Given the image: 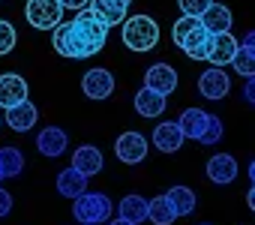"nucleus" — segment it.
Returning a JSON list of instances; mask_svg holds the SVG:
<instances>
[{
	"label": "nucleus",
	"mask_w": 255,
	"mask_h": 225,
	"mask_svg": "<svg viewBox=\"0 0 255 225\" xmlns=\"http://www.w3.org/2000/svg\"><path fill=\"white\" fill-rule=\"evenodd\" d=\"M108 39V27L90 12V9H81L69 24H57L54 27V36H51V45L60 57H72V60H87L93 54L102 51Z\"/></svg>",
	"instance_id": "f257e3e1"
},
{
	"label": "nucleus",
	"mask_w": 255,
	"mask_h": 225,
	"mask_svg": "<svg viewBox=\"0 0 255 225\" xmlns=\"http://www.w3.org/2000/svg\"><path fill=\"white\" fill-rule=\"evenodd\" d=\"M171 39L174 45L189 57V60H207V39L210 33L204 30V24L192 15H180L174 21V30H171Z\"/></svg>",
	"instance_id": "f03ea898"
},
{
	"label": "nucleus",
	"mask_w": 255,
	"mask_h": 225,
	"mask_svg": "<svg viewBox=\"0 0 255 225\" xmlns=\"http://www.w3.org/2000/svg\"><path fill=\"white\" fill-rule=\"evenodd\" d=\"M159 42V24L150 15H126L123 21V45L129 51H150Z\"/></svg>",
	"instance_id": "7ed1b4c3"
},
{
	"label": "nucleus",
	"mask_w": 255,
	"mask_h": 225,
	"mask_svg": "<svg viewBox=\"0 0 255 225\" xmlns=\"http://www.w3.org/2000/svg\"><path fill=\"white\" fill-rule=\"evenodd\" d=\"M72 213L81 225H99V222H108L111 216V198L105 192H81L78 198H72Z\"/></svg>",
	"instance_id": "20e7f679"
},
{
	"label": "nucleus",
	"mask_w": 255,
	"mask_h": 225,
	"mask_svg": "<svg viewBox=\"0 0 255 225\" xmlns=\"http://www.w3.org/2000/svg\"><path fill=\"white\" fill-rule=\"evenodd\" d=\"M27 24L36 30H54L63 21V3L60 0H27L24 6Z\"/></svg>",
	"instance_id": "39448f33"
},
{
	"label": "nucleus",
	"mask_w": 255,
	"mask_h": 225,
	"mask_svg": "<svg viewBox=\"0 0 255 225\" xmlns=\"http://www.w3.org/2000/svg\"><path fill=\"white\" fill-rule=\"evenodd\" d=\"M147 150H150L147 138L141 132H132V129L123 132V135H117V141H114V156L123 165H138V162H144Z\"/></svg>",
	"instance_id": "423d86ee"
},
{
	"label": "nucleus",
	"mask_w": 255,
	"mask_h": 225,
	"mask_svg": "<svg viewBox=\"0 0 255 225\" xmlns=\"http://www.w3.org/2000/svg\"><path fill=\"white\" fill-rule=\"evenodd\" d=\"M228 90H231V78H228V72L222 66H210V69H204L198 75V93L204 99H210V102L225 99Z\"/></svg>",
	"instance_id": "0eeeda50"
},
{
	"label": "nucleus",
	"mask_w": 255,
	"mask_h": 225,
	"mask_svg": "<svg viewBox=\"0 0 255 225\" xmlns=\"http://www.w3.org/2000/svg\"><path fill=\"white\" fill-rule=\"evenodd\" d=\"M81 90H84V96H87V99L102 102V99H108V96H111V90H114V75H111L108 69H102V66L87 69V72H84V78H81Z\"/></svg>",
	"instance_id": "6e6552de"
},
{
	"label": "nucleus",
	"mask_w": 255,
	"mask_h": 225,
	"mask_svg": "<svg viewBox=\"0 0 255 225\" xmlns=\"http://www.w3.org/2000/svg\"><path fill=\"white\" fill-rule=\"evenodd\" d=\"M237 54V39L225 30V33H210L207 39V60L210 66H228Z\"/></svg>",
	"instance_id": "1a4fd4ad"
},
{
	"label": "nucleus",
	"mask_w": 255,
	"mask_h": 225,
	"mask_svg": "<svg viewBox=\"0 0 255 225\" xmlns=\"http://www.w3.org/2000/svg\"><path fill=\"white\" fill-rule=\"evenodd\" d=\"M144 87H147V90H156V93H162V96H171V93L177 90V72H174V66H168V63H153V66L144 72Z\"/></svg>",
	"instance_id": "9d476101"
},
{
	"label": "nucleus",
	"mask_w": 255,
	"mask_h": 225,
	"mask_svg": "<svg viewBox=\"0 0 255 225\" xmlns=\"http://www.w3.org/2000/svg\"><path fill=\"white\" fill-rule=\"evenodd\" d=\"M90 12L105 24V27H117L126 21V12H129V3L123 0H90Z\"/></svg>",
	"instance_id": "9b49d317"
},
{
	"label": "nucleus",
	"mask_w": 255,
	"mask_h": 225,
	"mask_svg": "<svg viewBox=\"0 0 255 225\" xmlns=\"http://www.w3.org/2000/svg\"><path fill=\"white\" fill-rule=\"evenodd\" d=\"M66 147H69V135H66L60 126H45V129L36 135V150H39L42 156H48V159L63 156Z\"/></svg>",
	"instance_id": "f8f14e48"
},
{
	"label": "nucleus",
	"mask_w": 255,
	"mask_h": 225,
	"mask_svg": "<svg viewBox=\"0 0 255 225\" xmlns=\"http://www.w3.org/2000/svg\"><path fill=\"white\" fill-rule=\"evenodd\" d=\"M207 177L219 186H228L237 180V159L231 153H213L207 159Z\"/></svg>",
	"instance_id": "ddd939ff"
},
{
	"label": "nucleus",
	"mask_w": 255,
	"mask_h": 225,
	"mask_svg": "<svg viewBox=\"0 0 255 225\" xmlns=\"http://www.w3.org/2000/svg\"><path fill=\"white\" fill-rule=\"evenodd\" d=\"M24 99H27V81L18 72H3L0 75V105L12 108V105H18Z\"/></svg>",
	"instance_id": "4468645a"
},
{
	"label": "nucleus",
	"mask_w": 255,
	"mask_h": 225,
	"mask_svg": "<svg viewBox=\"0 0 255 225\" xmlns=\"http://www.w3.org/2000/svg\"><path fill=\"white\" fill-rule=\"evenodd\" d=\"M3 120H6V123H9V129H15V132H27V129H33V126H36L39 111H36V105H33L30 99H24V102H18V105L6 108V117H3Z\"/></svg>",
	"instance_id": "2eb2a0df"
},
{
	"label": "nucleus",
	"mask_w": 255,
	"mask_h": 225,
	"mask_svg": "<svg viewBox=\"0 0 255 225\" xmlns=\"http://www.w3.org/2000/svg\"><path fill=\"white\" fill-rule=\"evenodd\" d=\"M183 132H180V126H177V120H165V123H159L156 129H153V144H156V150H162V153H177L180 147H183Z\"/></svg>",
	"instance_id": "dca6fc26"
},
{
	"label": "nucleus",
	"mask_w": 255,
	"mask_h": 225,
	"mask_svg": "<svg viewBox=\"0 0 255 225\" xmlns=\"http://www.w3.org/2000/svg\"><path fill=\"white\" fill-rule=\"evenodd\" d=\"M102 165H105V159H102V150H99V147H93V144H81V147H75V153H72V168H78L84 177L99 174Z\"/></svg>",
	"instance_id": "f3484780"
},
{
	"label": "nucleus",
	"mask_w": 255,
	"mask_h": 225,
	"mask_svg": "<svg viewBox=\"0 0 255 225\" xmlns=\"http://www.w3.org/2000/svg\"><path fill=\"white\" fill-rule=\"evenodd\" d=\"M165 105H168V96H162L156 90L141 87L135 93V111H138L141 117H162L165 114Z\"/></svg>",
	"instance_id": "a211bd4d"
},
{
	"label": "nucleus",
	"mask_w": 255,
	"mask_h": 225,
	"mask_svg": "<svg viewBox=\"0 0 255 225\" xmlns=\"http://www.w3.org/2000/svg\"><path fill=\"white\" fill-rule=\"evenodd\" d=\"M201 24H204V30L207 33H225L228 27H231V9L228 6H222V3H210L204 12H201V18H198Z\"/></svg>",
	"instance_id": "6ab92c4d"
},
{
	"label": "nucleus",
	"mask_w": 255,
	"mask_h": 225,
	"mask_svg": "<svg viewBox=\"0 0 255 225\" xmlns=\"http://www.w3.org/2000/svg\"><path fill=\"white\" fill-rule=\"evenodd\" d=\"M207 111L204 108H186L183 114H180V120H177V126H180V132H183V138H192V141H198V135L204 132V126H207Z\"/></svg>",
	"instance_id": "aec40b11"
},
{
	"label": "nucleus",
	"mask_w": 255,
	"mask_h": 225,
	"mask_svg": "<svg viewBox=\"0 0 255 225\" xmlns=\"http://www.w3.org/2000/svg\"><path fill=\"white\" fill-rule=\"evenodd\" d=\"M87 189V177L78 171V168H63L57 174V192L63 198H78L81 192Z\"/></svg>",
	"instance_id": "412c9836"
},
{
	"label": "nucleus",
	"mask_w": 255,
	"mask_h": 225,
	"mask_svg": "<svg viewBox=\"0 0 255 225\" xmlns=\"http://www.w3.org/2000/svg\"><path fill=\"white\" fill-rule=\"evenodd\" d=\"M147 219H150L153 225H171V222L177 219V213H174L168 195H156V198L147 201Z\"/></svg>",
	"instance_id": "4be33fe9"
},
{
	"label": "nucleus",
	"mask_w": 255,
	"mask_h": 225,
	"mask_svg": "<svg viewBox=\"0 0 255 225\" xmlns=\"http://www.w3.org/2000/svg\"><path fill=\"white\" fill-rule=\"evenodd\" d=\"M117 213L123 216V219H129V222H144L147 219V198H141V195H126L120 204H117Z\"/></svg>",
	"instance_id": "5701e85b"
},
{
	"label": "nucleus",
	"mask_w": 255,
	"mask_h": 225,
	"mask_svg": "<svg viewBox=\"0 0 255 225\" xmlns=\"http://www.w3.org/2000/svg\"><path fill=\"white\" fill-rule=\"evenodd\" d=\"M24 171V153L18 147H0V174L6 177H18Z\"/></svg>",
	"instance_id": "b1692460"
},
{
	"label": "nucleus",
	"mask_w": 255,
	"mask_h": 225,
	"mask_svg": "<svg viewBox=\"0 0 255 225\" xmlns=\"http://www.w3.org/2000/svg\"><path fill=\"white\" fill-rule=\"evenodd\" d=\"M168 201H171V207H174V213L177 216H189L192 210H195V192L189 189V186H171L168 189Z\"/></svg>",
	"instance_id": "393cba45"
},
{
	"label": "nucleus",
	"mask_w": 255,
	"mask_h": 225,
	"mask_svg": "<svg viewBox=\"0 0 255 225\" xmlns=\"http://www.w3.org/2000/svg\"><path fill=\"white\" fill-rule=\"evenodd\" d=\"M231 66H234V69H237V75H243V78L255 75V51H252V48H246V45H237V54H234Z\"/></svg>",
	"instance_id": "a878e982"
},
{
	"label": "nucleus",
	"mask_w": 255,
	"mask_h": 225,
	"mask_svg": "<svg viewBox=\"0 0 255 225\" xmlns=\"http://www.w3.org/2000/svg\"><path fill=\"white\" fill-rule=\"evenodd\" d=\"M222 132H225L222 120H219L216 114H210V117H207V126H204V132L198 135V144H219Z\"/></svg>",
	"instance_id": "bb28decb"
},
{
	"label": "nucleus",
	"mask_w": 255,
	"mask_h": 225,
	"mask_svg": "<svg viewBox=\"0 0 255 225\" xmlns=\"http://www.w3.org/2000/svg\"><path fill=\"white\" fill-rule=\"evenodd\" d=\"M15 27L9 24V21H3V18H0V57H3V54H9L12 48H15Z\"/></svg>",
	"instance_id": "cd10ccee"
},
{
	"label": "nucleus",
	"mask_w": 255,
	"mask_h": 225,
	"mask_svg": "<svg viewBox=\"0 0 255 225\" xmlns=\"http://www.w3.org/2000/svg\"><path fill=\"white\" fill-rule=\"evenodd\" d=\"M180 3V9H183V15H192V18H201V12L213 3V0H177Z\"/></svg>",
	"instance_id": "c85d7f7f"
},
{
	"label": "nucleus",
	"mask_w": 255,
	"mask_h": 225,
	"mask_svg": "<svg viewBox=\"0 0 255 225\" xmlns=\"http://www.w3.org/2000/svg\"><path fill=\"white\" fill-rule=\"evenodd\" d=\"M9 213H12V195H9L3 186H0V219L9 216Z\"/></svg>",
	"instance_id": "c756f323"
},
{
	"label": "nucleus",
	"mask_w": 255,
	"mask_h": 225,
	"mask_svg": "<svg viewBox=\"0 0 255 225\" xmlns=\"http://www.w3.org/2000/svg\"><path fill=\"white\" fill-rule=\"evenodd\" d=\"M243 96H246V102H249V105H255V75H249V78H246Z\"/></svg>",
	"instance_id": "7c9ffc66"
},
{
	"label": "nucleus",
	"mask_w": 255,
	"mask_h": 225,
	"mask_svg": "<svg viewBox=\"0 0 255 225\" xmlns=\"http://www.w3.org/2000/svg\"><path fill=\"white\" fill-rule=\"evenodd\" d=\"M60 3H63V9H75V12H81V9H87L90 0H60Z\"/></svg>",
	"instance_id": "2f4dec72"
},
{
	"label": "nucleus",
	"mask_w": 255,
	"mask_h": 225,
	"mask_svg": "<svg viewBox=\"0 0 255 225\" xmlns=\"http://www.w3.org/2000/svg\"><path fill=\"white\" fill-rule=\"evenodd\" d=\"M240 45H246V48H252V51H255V30H249V33L243 36V42H240Z\"/></svg>",
	"instance_id": "473e14b6"
},
{
	"label": "nucleus",
	"mask_w": 255,
	"mask_h": 225,
	"mask_svg": "<svg viewBox=\"0 0 255 225\" xmlns=\"http://www.w3.org/2000/svg\"><path fill=\"white\" fill-rule=\"evenodd\" d=\"M246 204H249V210L255 213V183L249 186V192H246Z\"/></svg>",
	"instance_id": "72a5a7b5"
},
{
	"label": "nucleus",
	"mask_w": 255,
	"mask_h": 225,
	"mask_svg": "<svg viewBox=\"0 0 255 225\" xmlns=\"http://www.w3.org/2000/svg\"><path fill=\"white\" fill-rule=\"evenodd\" d=\"M108 225H135V222H129V219H123V216H117V219H111Z\"/></svg>",
	"instance_id": "f704fd0d"
},
{
	"label": "nucleus",
	"mask_w": 255,
	"mask_h": 225,
	"mask_svg": "<svg viewBox=\"0 0 255 225\" xmlns=\"http://www.w3.org/2000/svg\"><path fill=\"white\" fill-rule=\"evenodd\" d=\"M249 180H252V183H255V159H252V162H249Z\"/></svg>",
	"instance_id": "c9c22d12"
},
{
	"label": "nucleus",
	"mask_w": 255,
	"mask_h": 225,
	"mask_svg": "<svg viewBox=\"0 0 255 225\" xmlns=\"http://www.w3.org/2000/svg\"><path fill=\"white\" fill-rule=\"evenodd\" d=\"M123 3H132V0H123Z\"/></svg>",
	"instance_id": "e433bc0d"
},
{
	"label": "nucleus",
	"mask_w": 255,
	"mask_h": 225,
	"mask_svg": "<svg viewBox=\"0 0 255 225\" xmlns=\"http://www.w3.org/2000/svg\"><path fill=\"white\" fill-rule=\"evenodd\" d=\"M0 126H3V117H0Z\"/></svg>",
	"instance_id": "4c0bfd02"
},
{
	"label": "nucleus",
	"mask_w": 255,
	"mask_h": 225,
	"mask_svg": "<svg viewBox=\"0 0 255 225\" xmlns=\"http://www.w3.org/2000/svg\"><path fill=\"white\" fill-rule=\"evenodd\" d=\"M0 183H3V174H0Z\"/></svg>",
	"instance_id": "58836bf2"
},
{
	"label": "nucleus",
	"mask_w": 255,
	"mask_h": 225,
	"mask_svg": "<svg viewBox=\"0 0 255 225\" xmlns=\"http://www.w3.org/2000/svg\"><path fill=\"white\" fill-rule=\"evenodd\" d=\"M201 225H210V222H201Z\"/></svg>",
	"instance_id": "ea45409f"
}]
</instances>
